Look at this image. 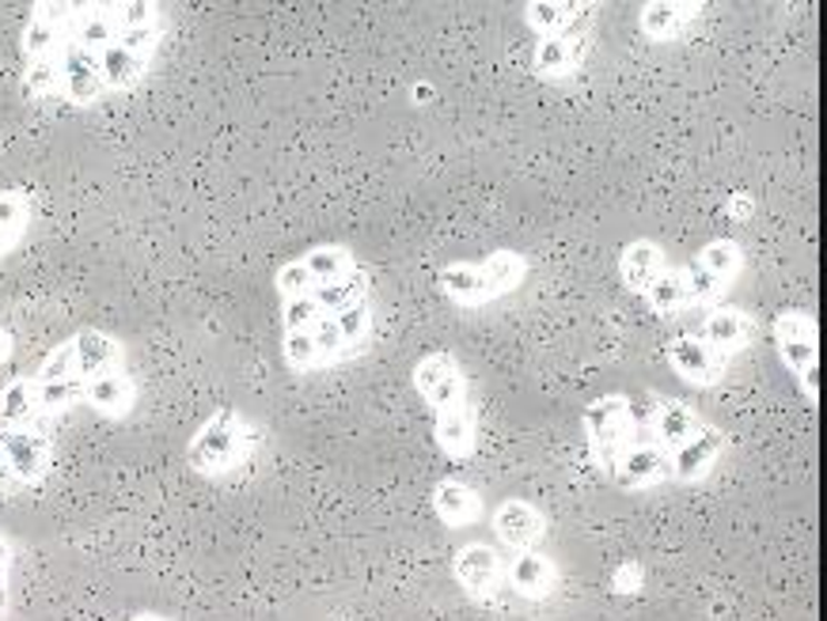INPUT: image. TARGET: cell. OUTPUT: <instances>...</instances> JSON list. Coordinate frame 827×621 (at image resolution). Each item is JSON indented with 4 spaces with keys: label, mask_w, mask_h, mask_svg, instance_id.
I'll list each match as a JSON object with an SVG mask.
<instances>
[{
    "label": "cell",
    "mask_w": 827,
    "mask_h": 621,
    "mask_svg": "<svg viewBox=\"0 0 827 621\" xmlns=\"http://www.w3.org/2000/svg\"><path fill=\"white\" fill-rule=\"evenodd\" d=\"M152 58H141V53H130L126 46H107L103 53H99V72H103V83L107 91H133L137 83L145 80V72H149Z\"/></svg>",
    "instance_id": "ac0fdd59"
},
{
    "label": "cell",
    "mask_w": 827,
    "mask_h": 621,
    "mask_svg": "<svg viewBox=\"0 0 827 621\" xmlns=\"http://www.w3.org/2000/svg\"><path fill=\"white\" fill-rule=\"evenodd\" d=\"M133 621H160V618H152V614H137Z\"/></svg>",
    "instance_id": "816d5d0a"
},
{
    "label": "cell",
    "mask_w": 827,
    "mask_h": 621,
    "mask_svg": "<svg viewBox=\"0 0 827 621\" xmlns=\"http://www.w3.org/2000/svg\"><path fill=\"white\" fill-rule=\"evenodd\" d=\"M311 338H316V349H319V368L346 360V341H342V330H338L335 314H319V319L311 322Z\"/></svg>",
    "instance_id": "d590c367"
},
{
    "label": "cell",
    "mask_w": 827,
    "mask_h": 621,
    "mask_svg": "<svg viewBox=\"0 0 827 621\" xmlns=\"http://www.w3.org/2000/svg\"><path fill=\"white\" fill-rule=\"evenodd\" d=\"M281 352H285V360H289L292 372H311V368H319V349H316L311 330H285Z\"/></svg>",
    "instance_id": "8d00e7d4"
},
{
    "label": "cell",
    "mask_w": 827,
    "mask_h": 621,
    "mask_svg": "<svg viewBox=\"0 0 827 621\" xmlns=\"http://www.w3.org/2000/svg\"><path fill=\"white\" fill-rule=\"evenodd\" d=\"M0 610H4V607H0Z\"/></svg>",
    "instance_id": "db71d44e"
},
{
    "label": "cell",
    "mask_w": 827,
    "mask_h": 621,
    "mask_svg": "<svg viewBox=\"0 0 827 621\" xmlns=\"http://www.w3.org/2000/svg\"><path fill=\"white\" fill-rule=\"evenodd\" d=\"M414 391L434 410H448V405L464 402V372L448 352H429L414 364Z\"/></svg>",
    "instance_id": "3957f363"
},
{
    "label": "cell",
    "mask_w": 827,
    "mask_h": 621,
    "mask_svg": "<svg viewBox=\"0 0 827 621\" xmlns=\"http://www.w3.org/2000/svg\"><path fill=\"white\" fill-rule=\"evenodd\" d=\"M581 421H585L588 440H592L600 462L608 470H615L619 455L634 443L630 440L634 429L627 424V394H608V398H596V402H588Z\"/></svg>",
    "instance_id": "7a4b0ae2"
},
{
    "label": "cell",
    "mask_w": 827,
    "mask_h": 621,
    "mask_svg": "<svg viewBox=\"0 0 827 621\" xmlns=\"http://www.w3.org/2000/svg\"><path fill=\"white\" fill-rule=\"evenodd\" d=\"M23 88H27V96H34V99L61 96V61H27Z\"/></svg>",
    "instance_id": "e575fe53"
},
{
    "label": "cell",
    "mask_w": 827,
    "mask_h": 621,
    "mask_svg": "<svg viewBox=\"0 0 827 621\" xmlns=\"http://www.w3.org/2000/svg\"><path fill=\"white\" fill-rule=\"evenodd\" d=\"M118 8V27L122 31H141V27H156V4L149 0H126V4H114Z\"/></svg>",
    "instance_id": "b9f144b4"
},
{
    "label": "cell",
    "mask_w": 827,
    "mask_h": 621,
    "mask_svg": "<svg viewBox=\"0 0 827 621\" xmlns=\"http://www.w3.org/2000/svg\"><path fill=\"white\" fill-rule=\"evenodd\" d=\"M665 250H660L654 239H634L622 250V262H619V273H622V284H627L630 292H649V284L657 281L660 273H665Z\"/></svg>",
    "instance_id": "4fadbf2b"
},
{
    "label": "cell",
    "mask_w": 827,
    "mask_h": 621,
    "mask_svg": "<svg viewBox=\"0 0 827 621\" xmlns=\"http://www.w3.org/2000/svg\"><path fill=\"white\" fill-rule=\"evenodd\" d=\"M311 300L319 303V311H323V314H338V311L353 308V303H361L365 296H361V281H357L353 273H346V277H338V281H330V284H316Z\"/></svg>",
    "instance_id": "4dcf8cb0"
},
{
    "label": "cell",
    "mask_w": 827,
    "mask_h": 621,
    "mask_svg": "<svg viewBox=\"0 0 827 621\" xmlns=\"http://www.w3.org/2000/svg\"><path fill=\"white\" fill-rule=\"evenodd\" d=\"M27 224H31V201H27V193L0 190V258L20 247Z\"/></svg>",
    "instance_id": "484cf974"
},
{
    "label": "cell",
    "mask_w": 827,
    "mask_h": 621,
    "mask_svg": "<svg viewBox=\"0 0 827 621\" xmlns=\"http://www.w3.org/2000/svg\"><path fill=\"white\" fill-rule=\"evenodd\" d=\"M479 270L486 284V300H498V296H509L524 281V258L512 254V250H498V254L479 262Z\"/></svg>",
    "instance_id": "83f0119b"
},
{
    "label": "cell",
    "mask_w": 827,
    "mask_h": 621,
    "mask_svg": "<svg viewBox=\"0 0 827 621\" xmlns=\"http://www.w3.org/2000/svg\"><path fill=\"white\" fill-rule=\"evenodd\" d=\"M611 478L622 489H646L654 481L668 478V451H660L657 443H630L627 451L615 462Z\"/></svg>",
    "instance_id": "30bf717a"
},
{
    "label": "cell",
    "mask_w": 827,
    "mask_h": 621,
    "mask_svg": "<svg viewBox=\"0 0 827 621\" xmlns=\"http://www.w3.org/2000/svg\"><path fill=\"white\" fill-rule=\"evenodd\" d=\"M0 443H4L8 462H12L20 485H34L46 474V467H50V440L42 432H34L31 424L27 429H4Z\"/></svg>",
    "instance_id": "8992f818"
},
{
    "label": "cell",
    "mask_w": 827,
    "mask_h": 621,
    "mask_svg": "<svg viewBox=\"0 0 827 621\" xmlns=\"http://www.w3.org/2000/svg\"><path fill=\"white\" fill-rule=\"evenodd\" d=\"M319 303L311 296H297V300H281V322L285 330H311V322L319 319Z\"/></svg>",
    "instance_id": "60d3db41"
},
{
    "label": "cell",
    "mask_w": 827,
    "mask_h": 621,
    "mask_svg": "<svg viewBox=\"0 0 827 621\" xmlns=\"http://www.w3.org/2000/svg\"><path fill=\"white\" fill-rule=\"evenodd\" d=\"M273 289H278L281 300H297V296H311L316 292V281L305 270V262H285L278 277H273Z\"/></svg>",
    "instance_id": "ab89813d"
},
{
    "label": "cell",
    "mask_w": 827,
    "mask_h": 621,
    "mask_svg": "<svg viewBox=\"0 0 827 621\" xmlns=\"http://www.w3.org/2000/svg\"><path fill=\"white\" fill-rule=\"evenodd\" d=\"M797 375H801L805 394L813 398V402H820V364H816V360H813V364L801 368V372H797Z\"/></svg>",
    "instance_id": "7dc6e473"
},
{
    "label": "cell",
    "mask_w": 827,
    "mask_h": 621,
    "mask_svg": "<svg viewBox=\"0 0 827 621\" xmlns=\"http://www.w3.org/2000/svg\"><path fill=\"white\" fill-rule=\"evenodd\" d=\"M684 289H687V303H710V300H718L721 296V289L725 284L714 277L710 270H703L698 262H691V266H684Z\"/></svg>",
    "instance_id": "f35d334b"
},
{
    "label": "cell",
    "mask_w": 827,
    "mask_h": 621,
    "mask_svg": "<svg viewBox=\"0 0 827 621\" xmlns=\"http://www.w3.org/2000/svg\"><path fill=\"white\" fill-rule=\"evenodd\" d=\"M84 398H88V405L96 413L126 417L133 410V383L118 372V368H107V372L84 379Z\"/></svg>",
    "instance_id": "9a60e30c"
},
{
    "label": "cell",
    "mask_w": 827,
    "mask_h": 621,
    "mask_svg": "<svg viewBox=\"0 0 827 621\" xmlns=\"http://www.w3.org/2000/svg\"><path fill=\"white\" fill-rule=\"evenodd\" d=\"M300 262H305V270L311 273V281L316 284H330V281H338V277L353 273V254H349L346 247H335V243L311 247Z\"/></svg>",
    "instance_id": "f1b7e54d"
},
{
    "label": "cell",
    "mask_w": 827,
    "mask_h": 621,
    "mask_svg": "<svg viewBox=\"0 0 827 621\" xmlns=\"http://www.w3.org/2000/svg\"><path fill=\"white\" fill-rule=\"evenodd\" d=\"M8 357H12V333L0 330V364H4Z\"/></svg>",
    "instance_id": "f907efd6"
},
{
    "label": "cell",
    "mask_w": 827,
    "mask_h": 621,
    "mask_svg": "<svg viewBox=\"0 0 827 621\" xmlns=\"http://www.w3.org/2000/svg\"><path fill=\"white\" fill-rule=\"evenodd\" d=\"M611 583H615V591H619V595H634V591L641 588V569H638V561L619 564V569H615V577H611Z\"/></svg>",
    "instance_id": "ee69618b"
},
{
    "label": "cell",
    "mask_w": 827,
    "mask_h": 621,
    "mask_svg": "<svg viewBox=\"0 0 827 621\" xmlns=\"http://www.w3.org/2000/svg\"><path fill=\"white\" fill-rule=\"evenodd\" d=\"M498 577H501V561L490 545L471 542L456 553V580L464 583L471 595H486V591H494Z\"/></svg>",
    "instance_id": "2e32d148"
},
{
    "label": "cell",
    "mask_w": 827,
    "mask_h": 621,
    "mask_svg": "<svg viewBox=\"0 0 827 621\" xmlns=\"http://www.w3.org/2000/svg\"><path fill=\"white\" fill-rule=\"evenodd\" d=\"M509 580L524 599H544L550 591V583H555V572H550L547 558H539V553H531V550H520L517 561L509 564Z\"/></svg>",
    "instance_id": "d4e9b609"
},
{
    "label": "cell",
    "mask_w": 827,
    "mask_h": 621,
    "mask_svg": "<svg viewBox=\"0 0 827 621\" xmlns=\"http://www.w3.org/2000/svg\"><path fill=\"white\" fill-rule=\"evenodd\" d=\"M160 621H168V618H160Z\"/></svg>",
    "instance_id": "f5cc1de1"
},
{
    "label": "cell",
    "mask_w": 827,
    "mask_h": 621,
    "mask_svg": "<svg viewBox=\"0 0 827 621\" xmlns=\"http://www.w3.org/2000/svg\"><path fill=\"white\" fill-rule=\"evenodd\" d=\"M668 364L679 379H687L691 387H710L721 379V352L703 345L698 338H676L668 345Z\"/></svg>",
    "instance_id": "9c48e42d"
},
{
    "label": "cell",
    "mask_w": 827,
    "mask_h": 621,
    "mask_svg": "<svg viewBox=\"0 0 827 621\" xmlns=\"http://www.w3.org/2000/svg\"><path fill=\"white\" fill-rule=\"evenodd\" d=\"M34 417H39V410H34V379H8V387L0 391V424L4 429H27Z\"/></svg>",
    "instance_id": "cb8c5ba5"
},
{
    "label": "cell",
    "mask_w": 827,
    "mask_h": 621,
    "mask_svg": "<svg viewBox=\"0 0 827 621\" xmlns=\"http://www.w3.org/2000/svg\"><path fill=\"white\" fill-rule=\"evenodd\" d=\"M581 61H585V34H574V27L566 34H555V39H539L536 46V72L544 80H562Z\"/></svg>",
    "instance_id": "5bb4252c"
},
{
    "label": "cell",
    "mask_w": 827,
    "mask_h": 621,
    "mask_svg": "<svg viewBox=\"0 0 827 621\" xmlns=\"http://www.w3.org/2000/svg\"><path fill=\"white\" fill-rule=\"evenodd\" d=\"M20 478H16V470H12V462H8V451H4V443H0V497H12V493H20Z\"/></svg>",
    "instance_id": "f6af8a7d"
},
{
    "label": "cell",
    "mask_w": 827,
    "mask_h": 621,
    "mask_svg": "<svg viewBox=\"0 0 827 621\" xmlns=\"http://www.w3.org/2000/svg\"><path fill=\"white\" fill-rule=\"evenodd\" d=\"M338 330H342V341H346V357H357L365 345H369V333H372V311L369 303H353V308L338 311L335 314Z\"/></svg>",
    "instance_id": "1f68e13d"
},
{
    "label": "cell",
    "mask_w": 827,
    "mask_h": 621,
    "mask_svg": "<svg viewBox=\"0 0 827 621\" xmlns=\"http://www.w3.org/2000/svg\"><path fill=\"white\" fill-rule=\"evenodd\" d=\"M703 429V421L695 417V410L687 402H657V417H654V432L660 440V451H676L679 443H687L691 435Z\"/></svg>",
    "instance_id": "44dd1931"
},
{
    "label": "cell",
    "mask_w": 827,
    "mask_h": 621,
    "mask_svg": "<svg viewBox=\"0 0 827 621\" xmlns=\"http://www.w3.org/2000/svg\"><path fill=\"white\" fill-rule=\"evenodd\" d=\"M72 341H77V375L80 379H91L99 372H107V368L118 364V357H122V345H118L110 333L103 330H80L72 333Z\"/></svg>",
    "instance_id": "d6986e66"
},
{
    "label": "cell",
    "mask_w": 827,
    "mask_h": 621,
    "mask_svg": "<svg viewBox=\"0 0 827 621\" xmlns=\"http://www.w3.org/2000/svg\"><path fill=\"white\" fill-rule=\"evenodd\" d=\"M581 8L585 4H566V0H531L524 16H528L531 31H539V39H555V34H566L577 23L574 12H581Z\"/></svg>",
    "instance_id": "4316f807"
},
{
    "label": "cell",
    "mask_w": 827,
    "mask_h": 621,
    "mask_svg": "<svg viewBox=\"0 0 827 621\" xmlns=\"http://www.w3.org/2000/svg\"><path fill=\"white\" fill-rule=\"evenodd\" d=\"M695 262L703 266V270H710L725 284L744 270V250H740V243H733V239H710V243L698 250Z\"/></svg>",
    "instance_id": "f546056e"
},
{
    "label": "cell",
    "mask_w": 827,
    "mask_h": 621,
    "mask_svg": "<svg viewBox=\"0 0 827 621\" xmlns=\"http://www.w3.org/2000/svg\"><path fill=\"white\" fill-rule=\"evenodd\" d=\"M156 39H160V31H156V27H141V31H118V46H126L130 53H141V58H152Z\"/></svg>",
    "instance_id": "7bdbcfd3"
},
{
    "label": "cell",
    "mask_w": 827,
    "mask_h": 621,
    "mask_svg": "<svg viewBox=\"0 0 827 621\" xmlns=\"http://www.w3.org/2000/svg\"><path fill=\"white\" fill-rule=\"evenodd\" d=\"M775 345H778V357H783V364L789 368V372H801V368L813 364L816 349H820V341H816V319L801 308L778 311Z\"/></svg>",
    "instance_id": "277c9868"
},
{
    "label": "cell",
    "mask_w": 827,
    "mask_h": 621,
    "mask_svg": "<svg viewBox=\"0 0 827 621\" xmlns=\"http://www.w3.org/2000/svg\"><path fill=\"white\" fill-rule=\"evenodd\" d=\"M725 448V435L718 429H710V424H703L691 440L679 443V448L668 455V478H679V481H698L706 474V470L714 467V459L721 455Z\"/></svg>",
    "instance_id": "52a82bcc"
},
{
    "label": "cell",
    "mask_w": 827,
    "mask_h": 621,
    "mask_svg": "<svg viewBox=\"0 0 827 621\" xmlns=\"http://www.w3.org/2000/svg\"><path fill=\"white\" fill-rule=\"evenodd\" d=\"M437 448L445 451L448 459H467L475 451V413L467 410V402L448 405V410H437Z\"/></svg>",
    "instance_id": "e0dca14e"
},
{
    "label": "cell",
    "mask_w": 827,
    "mask_h": 621,
    "mask_svg": "<svg viewBox=\"0 0 827 621\" xmlns=\"http://www.w3.org/2000/svg\"><path fill=\"white\" fill-rule=\"evenodd\" d=\"M751 209H756V201H751V193H733L729 201H725V217L729 220H748L751 217Z\"/></svg>",
    "instance_id": "bcb514c9"
},
{
    "label": "cell",
    "mask_w": 827,
    "mask_h": 621,
    "mask_svg": "<svg viewBox=\"0 0 827 621\" xmlns=\"http://www.w3.org/2000/svg\"><path fill=\"white\" fill-rule=\"evenodd\" d=\"M77 398H84V379H69V383H42V379H34V410L39 413H61Z\"/></svg>",
    "instance_id": "d6a6232c"
},
{
    "label": "cell",
    "mask_w": 827,
    "mask_h": 621,
    "mask_svg": "<svg viewBox=\"0 0 827 621\" xmlns=\"http://www.w3.org/2000/svg\"><path fill=\"white\" fill-rule=\"evenodd\" d=\"M434 508L448 527H467L479 519V497L475 489H467L464 481H440L434 489Z\"/></svg>",
    "instance_id": "7402d4cb"
},
{
    "label": "cell",
    "mask_w": 827,
    "mask_h": 621,
    "mask_svg": "<svg viewBox=\"0 0 827 621\" xmlns=\"http://www.w3.org/2000/svg\"><path fill=\"white\" fill-rule=\"evenodd\" d=\"M440 292L448 300L464 303V308H479L486 303V284H482V270L475 262H452L440 270Z\"/></svg>",
    "instance_id": "603a6c76"
},
{
    "label": "cell",
    "mask_w": 827,
    "mask_h": 621,
    "mask_svg": "<svg viewBox=\"0 0 827 621\" xmlns=\"http://www.w3.org/2000/svg\"><path fill=\"white\" fill-rule=\"evenodd\" d=\"M118 8L114 4H77L72 8V46L88 53H103L118 42Z\"/></svg>",
    "instance_id": "ba28073f"
},
{
    "label": "cell",
    "mask_w": 827,
    "mask_h": 621,
    "mask_svg": "<svg viewBox=\"0 0 827 621\" xmlns=\"http://www.w3.org/2000/svg\"><path fill=\"white\" fill-rule=\"evenodd\" d=\"M494 531L509 550H531V542H539V534H544V515L524 500H505L494 512Z\"/></svg>",
    "instance_id": "8fae6325"
},
{
    "label": "cell",
    "mask_w": 827,
    "mask_h": 621,
    "mask_svg": "<svg viewBox=\"0 0 827 621\" xmlns=\"http://www.w3.org/2000/svg\"><path fill=\"white\" fill-rule=\"evenodd\" d=\"M61 96L72 107H96L107 96L103 72H99V53H88L69 42L66 58H61Z\"/></svg>",
    "instance_id": "5b68a950"
},
{
    "label": "cell",
    "mask_w": 827,
    "mask_h": 621,
    "mask_svg": "<svg viewBox=\"0 0 827 621\" xmlns=\"http://www.w3.org/2000/svg\"><path fill=\"white\" fill-rule=\"evenodd\" d=\"M744 338H748V314L737 311V308H718L706 314L703 330H698V341L703 345H710L714 352H733L737 345H744Z\"/></svg>",
    "instance_id": "ffe728a7"
},
{
    "label": "cell",
    "mask_w": 827,
    "mask_h": 621,
    "mask_svg": "<svg viewBox=\"0 0 827 621\" xmlns=\"http://www.w3.org/2000/svg\"><path fill=\"white\" fill-rule=\"evenodd\" d=\"M34 379H42V383H69V379H80L77 375V341L69 338V341H61L58 349H50V357L42 360Z\"/></svg>",
    "instance_id": "74e56055"
},
{
    "label": "cell",
    "mask_w": 827,
    "mask_h": 621,
    "mask_svg": "<svg viewBox=\"0 0 827 621\" xmlns=\"http://www.w3.org/2000/svg\"><path fill=\"white\" fill-rule=\"evenodd\" d=\"M434 99V88L429 83H414V103H429Z\"/></svg>",
    "instance_id": "681fc988"
},
{
    "label": "cell",
    "mask_w": 827,
    "mask_h": 621,
    "mask_svg": "<svg viewBox=\"0 0 827 621\" xmlns=\"http://www.w3.org/2000/svg\"><path fill=\"white\" fill-rule=\"evenodd\" d=\"M4 588H8V545L0 539V607H4Z\"/></svg>",
    "instance_id": "c3c4849f"
},
{
    "label": "cell",
    "mask_w": 827,
    "mask_h": 621,
    "mask_svg": "<svg viewBox=\"0 0 827 621\" xmlns=\"http://www.w3.org/2000/svg\"><path fill=\"white\" fill-rule=\"evenodd\" d=\"M698 12H703V4H691V0H649V4H641L638 23L654 42H668V39H676Z\"/></svg>",
    "instance_id": "7c38bea8"
},
{
    "label": "cell",
    "mask_w": 827,
    "mask_h": 621,
    "mask_svg": "<svg viewBox=\"0 0 827 621\" xmlns=\"http://www.w3.org/2000/svg\"><path fill=\"white\" fill-rule=\"evenodd\" d=\"M240 451H243L240 421H236L232 410H220L217 417H209V421L195 432L187 459H190V467L201 470V474H225V470L236 467Z\"/></svg>",
    "instance_id": "6da1fadb"
},
{
    "label": "cell",
    "mask_w": 827,
    "mask_h": 621,
    "mask_svg": "<svg viewBox=\"0 0 827 621\" xmlns=\"http://www.w3.org/2000/svg\"><path fill=\"white\" fill-rule=\"evenodd\" d=\"M646 300L654 303V311H657V314H672V311H679V308H687L684 273H679V270H665L654 284H649Z\"/></svg>",
    "instance_id": "836d02e7"
}]
</instances>
